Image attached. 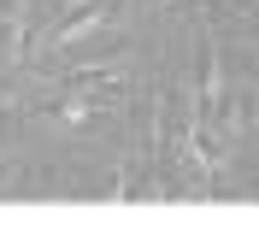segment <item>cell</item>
Here are the masks:
<instances>
[{"label":"cell","instance_id":"6da1fadb","mask_svg":"<svg viewBox=\"0 0 259 247\" xmlns=\"http://www.w3.org/2000/svg\"><path fill=\"white\" fill-rule=\"evenodd\" d=\"M12 194H30V159L0 147V200H12Z\"/></svg>","mask_w":259,"mask_h":247}]
</instances>
